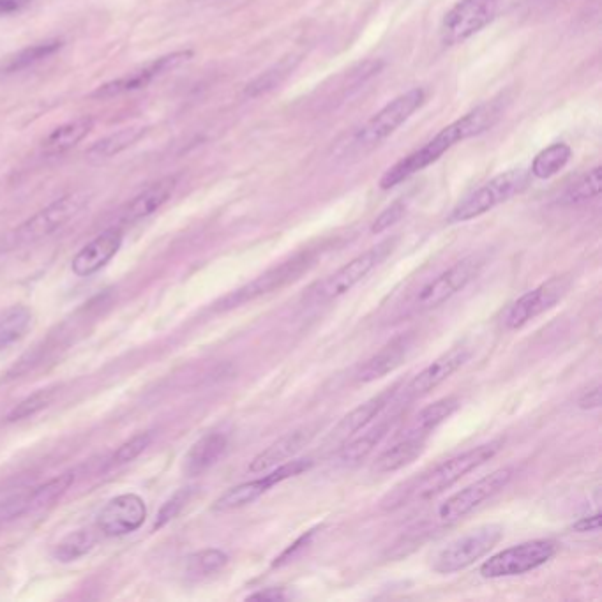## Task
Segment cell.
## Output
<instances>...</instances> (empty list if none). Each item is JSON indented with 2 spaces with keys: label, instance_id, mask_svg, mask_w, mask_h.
Wrapping results in <instances>:
<instances>
[{
  "label": "cell",
  "instance_id": "6da1fadb",
  "mask_svg": "<svg viewBox=\"0 0 602 602\" xmlns=\"http://www.w3.org/2000/svg\"><path fill=\"white\" fill-rule=\"evenodd\" d=\"M502 112H504L502 99H493L484 105L477 106L472 112H468L458 121L452 122L447 128L442 129L433 140L422 145L421 149L408 154L407 158H403L396 165L391 166L380 179V188L391 189L398 186L401 182L410 179L412 175L419 174L424 168L433 165L435 161L444 156L445 152L451 151L454 145L486 133L488 129L497 124Z\"/></svg>",
  "mask_w": 602,
  "mask_h": 602
},
{
  "label": "cell",
  "instance_id": "7a4b0ae2",
  "mask_svg": "<svg viewBox=\"0 0 602 602\" xmlns=\"http://www.w3.org/2000/svg\"><path fill=\"white\" fill-rule=\"evenodd\" d=\"M505 440L497 438L488 444L479 445L470 451L461 452L451 460L440 463L429 472L415 475L407 482H401L394 490L389 491L382 498V509L384 511H396L399 507H405L414 502H426L437 497L445 490L452 488L456 482H460L465 475L482 467L484 463L493 460L498 452L502 451Z\"/></svg>",
  "mask_w": 602,
  "mask_h": 602
},
{
  "label": "cell",
  "instance_id": "3957f363",
  "mask_svg": "<svg viewBox=\"0 0 602 602\" xmlns=\"http://www.w3.org/2000/svg\"><path fill=\"white\" fill-rule=\"evenodd\" d=\"M396 244H398L396 237L378 242L377 246L355 256L348 264L339 267L338 271L332 272L327 278L320 279L315 285L309 286L306 294L302 295V306L318 308V306H325V304L348 294L354 286L361 283L362 279L375 271L387 256L391 255Z\"/></svg>",
  "mask_w": 602,
  "mask_h": 602
},
{
  "label": "cell",
  "instance_id": "277c9868",
  "mask_svg": "<svg viewBox=\"0 0 602 602\" xmlns=\"http://www.w3.org/2000/svg\"><path fill=\"white\" fill-rule=\"evenodd\" d=\"M486 260L481 255H472L463 258L458 264L452 265L447 271L438 274L437 278L431 279L421 290L412 297L405 309L401 311L399 318L417 317L422 313H428L431 309L444 306L445 302L451 301L456 294L463 292L479 274Z\"/></svg>",
  "mask_w": 602,
  "mask_h": 602
},
{
  "label": "cell",
  "instance_id": "5b68a950",
  "mask_svg": "<svg viewBox=\"0 0 602 602\" xmlns=\"http://www.w3.org/2000/svg\"><path fill=\"white\" fill-rule=\"evenodd\" d=\"M89 202H91V193L85 189L73 191L53 200L52 204L46 205L45 209H41L32 218L23 221L22 225L9 234V246L18 248V246L43 241L78 218Z\"/></svg>",
  "mask_w": 602,
  "mask_h": 602
},
{
  "label": "cell",
  "instance_id": "8992f818",
  "mask_svg": "<svg viewBox=\"0 0 602 602\" xmlns=\"http://www.w3.org/2000/svg\"><path fill=\"white\" fill-rule=\"evenodd\" d=\"M504 537V527L497 523L482 525L468 534L449 542L437 557L433 558V571L438 574H454L463 571L477 560L486 557Z\"/></svg>",
  "mask_w": 602,
  "mask_h": 602
},
{
  "label": "cell",
  "instance_id": "52a82bcc",
  "mask_svg": "<svg viewBox=\"0 0 602 602\" xmlns=\"http://www.w3.org/2000/svg\"><path fill=\"white\" fill-rule=\"evenodd\" d=\"M528 186V174L523 170H511L498 175L490 182L482 184L470 195L465 196L460 204L454 207L449 216V223H467L479 218L482 214L495 209L497 205L511 200L512 196L520 195Z\"/></svg>",
  "mask_w": 602,
  "mask_h": 602
},
{
  "label": "cell",
  "instance_id": "ba28073f",
  "mask_svg": "<svg viewBox=\"0 0 602 602\" xmlns=\"http://www.w3.org/2000/svg\"><path fill=\"white\" fill-rule=\"evenodd\" d=\"M557 551V542L550 539L521 542L488 558L481 565V576L488 580L521 576L548 564L557 555Z\"/></svg>",
  "mask_w": 602,
  "mask_h": 602
},
{
  "label": "cell",
  "instance_id": "9c48e42d",
  "mask_svg": "<svg viewBox=\"0 0 602 602\" xmlns=\"http://www.w3.org/2000/svg\"><path fill=\"white\" fill-rule=\"evenodd\" d=\"M424 91L412 89L392 99L380 112L375 113L364 126L354 135L355 149L359 152L371 151L377 145L387 140L389 136L403 126L424 103Z\"/></svg>",
  "mask_w": 602,
  "mask_h": 602
},
{
  "label": "cell",
  "instance_id": "30bf717a",
  "mask_svg": "<svg viewBox=\"0 0 602 602\" xmlns=\"http://www.w3.org/2000/svg\"><path fill=\"white\" fill-rule=\"evenodd\" d=\"M313 264H315V255L311 251H304V253L292 256L290 260L272 267L262 276L249 281L248 285L226 295L225 299L219 302L218 309L239 308L242 304L255 301L258 297L278 292L281 288H285L286 285L301 278L302 274H306L313 267Z\"/></svg>",
  "mask_w": 602,
  "mask_h": 602
},
{
  "label": "cell",
  "instance_id": "8fae6325",
  "mask_svg": "<svg viewBox=\"0 0 602 602\" xmlns=\"http://www.w3.org/2000/svg\"><path fill=\"white\" fill-rule=\"evenodd\" d=\"M512 477H514V467H504L468 484L467 488L454 493L452 497L445 500L444 504H440L438 520L445 525L458 523L470 512H474L477 507H481L484 502H488L500 491L505 490L507 484L512 481Z\"/></svg>",
  "mask_w": 602,
  "mask_h": 602
},
{
  "label": "cell",
  "instance_id": "7c38bea8",
  "mask_svg": "<svg viewBox=\"0 0 602 602\" xmlns=\"http://www.w3.org/2000/svg\"><path fill=\"white\" fill-rule=\"evenodd\" d=\"M572 279L569 276H557L550 281L535 286L527 294L521 295L520 299L512 302L509 309L505 311L504 325L509 331L521 329L523 325L532 322L534 318L546 313L553 308L557 302L564 299L565 294L571 288Z\"/></svg>",
  "mask_w": 602,
  "mask_h": 602
},
{
  "label": "cell",
  "instance_id": "4fadbf2b",
  "mask_svg": "<svg viewBox=\"0 0 602 602\" xmlns=\"http://www.w3.org/2000/svg\"><path fill=\"white\" fill-rule=\"evenodd\" d=\"M500 0H460L445 15L440 29L444 45H458L482 31L495 18Z\"/></svg>",
  "mask_w": 602,
  "mask_h": 602
},
{
  "label": "cell",
  "instance_id": "5bb4252c",
  "mask_svg": "<svg viewBox=\"0 0 602 602\" xmlns=\"http://www.w3.org/2000/svg\"><path fill=\"white\" fill-rule=\"evenodd\" d=\"M193 57L191 50H181V52L168 53L159 59L147 62L142 68L131 71L128 75L119 76L117 80L105 83L92 92V98L96 99H113L119 98L122 94L128 92L140 91L145 89L147 85H151L154 80H158L161 76L172 73L177 68H181L184 62H188Z\"/></svg>",
  "mask_w": 602,
  "mask_h": 602
},
{
  "label": "cell",
  "instance_id": "9a60e30c",
  "mask_svg": "<svg viewBox=\"0 0 602 602\" xmlns=\"http://www.w3.org/2000/svg\"><path fill=\"white\" fill-rule=\"evenodd\" d=\"M311 460H288L274 468L272 472L255 479V481L242 482L239 486H234L230 490L223 493L221 497L214 502V511L228 512L241 509L246 505L253 504L255 500L262 497L264 493L271 490L272 486H276L279 482L286 481L290 477L302 474L311 468Z\"/></svg>",
  "mask_w": 602,
  "mask_h": 602
},
{
  "label": "cell",
  "instance_id": "2e32d148",
  "mask_svg": "<svg viewBox=\"0 0 602 602\" xmlns=\"http://www.w3.org/2000/svg\"><path fill=\"white\" fill-rule=\"evenodd\" d=\"M470 357H472V348L467 345L451 348L449 352H445L428 364L421 373H417L407 385H403L398 392L399 398L405 403H410L435 391L438 385L444 384L456 371H460L470 361Z\"/></svg>",
  "mask_w": 602,
  "mask_h": 602
},
{
  "label": "cell",
  "instance_id": "e0dca14e",
  "mask_svg": "<svg viewBox=\"0 0 602 602\" xmlns=\"http://www.w3.org/2000/svg\"><path fill=\"white\" fill-rule=\"evenodd\" d=\"M399 389H401V382H396L377 396L361 403L359 407L350 410L343 419H339L338 424L327 435L325 447H331V449L338 447V445L341 447V445L347 444L350 438H354L357 433H361V431L368 428L369 424L380 417L385 408L389 407L392 401L398 398Z\"/></svg>",
  "mask_w": 602,
  "mask_h": 602
},
{
  "label": "cell",
  "instance_id": "ac0fdd59",
  "mask_svg": "<svg viewBox=\"0 0 602 602\" xmlns=\"http://www.w3.org/2000/svg\"><path fill=\"white\" fill-rule=\"evenodd\" d=\"M147 520V505L136 493L112 498L98 518V527L108 537L133 534Z\"/></svg>",
  "mask_w": 602,
  "mask_h": 602
},
{
  "label": "cell",
  "instance_id": "d6986e66",
  "mask_svg": "<svg viewBox=\"0 0 602 602\" xmlns=\"http://www.w3.org/2000/svg\"><path fill=\"white\" fill-rule=\"evenodd\" d=\"M322 429V424H308L302 428L294 429L286 433L285 437L279 438L274 444L269 445L265 451L260 452L249 463V472L251 474H264L272 468L278 467L285 461L292 460L297 452H301L306 445L315 438L318 431Z\"/></svg>",
  "mask_w": 602,
  "mask_h": 602
},
{
  "label": "cell",
  "instance_id": "ffe728a7",
  "mask_svg": "<svg viewBox=\"0 0 602 602\" xmlns=\"http://www.w3.org/2000/svg\"><path fill=\"white\" fill-rule=\"evenodd\" d=\"M121 246V230L108 228L76 253L71 262V269L78 278H91L92 274L101 271L113 256L119 253Z\"/></svg>",
  "mask_w": 602,
  "mask_h": 602
},
{
  "label": "cell",
  "instance_id": "44dd1931",
  "mask_svg": "<svg viewBox=\"0 0 602 602\" xmlns=\"http://www.w3.org/2000/svg\"><path fill=\"white\" fill-rule=\"evenodd\" d=\"M414 338V332H403L396 338H392L382 350H378L377 354L369 357L368 361L362 364L355 375V380L359 384H371L378 378H384L385 375L392 373L407 359L408 352L414 345Z\"/></svg>",
  "mask_w": 602,
  "mask_h": 602
},
{
  "label": "cell",
  "instance_id": "7402d4cb",
  "mask_svg": "<svg viewBox=\"0 0 602 602\" xmlns=\"http://www.w3.org/2000/svg\"><path fill=\"white\" fill-rule=\"evenodd\" d=\"M175 188H177V177L175 175H168V177H163L159 181L152 182L149 188L140 191L124 207V211L121 212L122 221L124 223H135L140 219L149 218L170 200V196L174 195Z\"/></svg>",
  "mask_w": 602,
  "mask_h": 602
},
{
  "label": "cell",
  "instance_id": "603a6c76",
  "mask_svg": "<svg viewBox=\"0 0 602 602\" xmlns=\"http://www.w3.org/2000/svg\"><path fill=\"white\" fill-rule=\"evenodd\" d=\"M460 408V399L454 396L438 399L426 408H422L419 414H415L405 424L396 438H428L435 429L444 424L456 410Z\"/></svg>",
  "mask_w": 602,
  "mask_h": 602
},
{
  "label": "cell",
  "instance_id": "cb8c5ba5",
  "mask_svg": "<svg viewBox=\"0 0 602 602\" xmlns=\"http://www.w3.org/2000/svg\"><path fill=\"white\" fill-rule=\"evenodd\" d=\"M398 417V414H392L391 417L378 422L377 426L369 428L361 437L354 438L352 442L341 445L338 452L339 463L345 465V467H354V465H359L361 461L366 460L369 454L375 451L378 445L382 444V440L391 433L394 424L398 422Z\"/></svg>",
  "mask_w": 602,
  "mask_h": 602
},
{
  "label": "cell",
  "instance_id": "d4e9b609",
  "mask_svg": "<svg viewBox=\"0 0 602 602\" xmlns=\"http://www.w3.org/2000/svg\"><path fill=\"white\" fill-rule=\"evenodd\" d=\"M426 440L428 438H398L396 444L378 454L371 470L375 474H391L412 465L426 451Z\"/></svg>",
  "mask_w": 602,
  "mask_h": 602
},
{
  "label": "cell",
  "instance_id": "484cf974",
  "mask_svg": "<svg viewBox=\"0 0 602 602\" xmlns=\"http://www.w3.org/2000/svg\"><path fill=\"white\" fill-rule=\"evenodd\" d=\"M226 447H228V437L225 433H209L200 438L186 454L184 460L186 474L191 477L204 474L205 470L218 463L219 458L225 454Z\"/></svg>",
  "mask_w": 602,
  "mask_h": 602
},
{
  "label": "cell",
  "instance_id": "4316f807",
  "mask_svg": "<svg viewBox=\"0 0 602 602\" xmlns=\"http://www.w3.org/2000/svg\"><path fill=\"white\" fill-rule=\"evenodd\" d=\"M62 46H64V41L59 38L45 39V41L27 46L0 62V75H16V73L32 69L41 62L48 61L61 50Z\"/></svg>",
  "mask_w": 602,
  "mask_h": 602
},
{
  "label": "cell",
  "instance_id": "83f0119b",
  "mask_svg": "<svg viewBox=\"0 0 602 602\" xmlns=\"http://www.w3.org/2000/svg\"><path fill=\"white\" fill-rule=\"evenodd\" d=\"M94 126L92 117H76L71 121L64 122L59 128L53 129L43 142V152L48 156H61L64 152L71 151L85 136L91 133Z\"/></svg>",
  "mask_w": 602,
  "mask_h": 602
},
{
  "label": "cell",
  "instance_id": "f1b7e54d",
  "mask_svg": "<svg viewBox=\"0 0 602 602\" xmlns=\"http://www.w3.org/2000/svg\"><path fill=\"white\" fill-rule=\"evenodd\" d=\"M147 129L143 126H129V128H122L117 133L105 136L96 143H92L89 147V151L85 152L91 159H110L117 154L129 149L131 145H135L143 135H145Z\"/></svg>",
  "mask_w": 602,
  "mask_h": 602
},
{
  "label": "cell",
  "instance_id": "f546056e",
  "mask_svg": "<svg viewBox=\"0 0 602 602\" xmlns=\"http://www.w3.org/2000/svg\"><path fill=\"white\" fill-rule=\"evenodd\" d=\"M301 59L299 57H285L278 64H274L272 68L264 71L262 75L255 78L253 82L246 87V96L248 98H260L264 94L274 91L281 83L285 82L288 76L294 73L295 68L299 66Z\"/></svg>",
  "mask_w": 602,
  "mask_h": 602
},
{
  "label": "cell",
  "instance_id": "4dcf8cb0",
  "mask_svg": "<svg viewBox=\"0 0 602 602\" xmlns=\"http://www.w3.org/2000/svg\"><path fill=\"white\" fill-rule=\"evenodd\" d=\"M32 311L27 306H11L0 313V350L11 347L29 329Z\"/></svg>",
  "mask_w": 602,
  "mask_h": 602
},
{
  "label": "cell",
  "instance_id": "1f68e13d",
  "mask_svg": "<svg viewBox=\"0 0 602 602\" xmlns=\"http://www.w3.org/2000/svg\"><path fill=\"white\" fill-rule=\"evenodd\" d=\"M96 544V535L91 530H75L66 535L59 544L53 548L52 557L61 562L69 564L78 558L85 557Z\"/></svg>",
  "mask_w": 602,
  "mask_h": 602
},
{
  "label": "cell",
  "instance_id": "d6a6232c",
  "mask_svg": "<svg viewBox=\"0 0 602 602\" xmlns=\"http://www.w3.org/2000/svg\"><path fill=\"white\" fill-rule=\"evenodd\" d=\"M571 159V147L567 143H553L539 152L532 163V175L537 179H550L557 175Z\"/></svg>",
  "mask_w": 602,
  "mask_h": 602
},
{
  "label": "cell",
  "instance_id": "836d02e7",
  "mask_svg": "<svg viewBox=\"0 0 602 602\" xmlns=\"http://www.w3.org/2000/svg\"><path fill=\"white\" fill-rule=\"evenodd\" d=\"M75 481V472H66V474L53 477V479L45 482L43 486H39L36 490H32L31 511H38V509H43L46 505L53 504L55 500H59L75 484Z\"/></svg>",
  "mask_w": 602,
  "mask_h": 602
},
{
  "label": "cell",
  "instance_id": "e575fe53",
  "mask_svg": "<svg viewBox=\"0 0 602 602\" xmlns=\"http://www.w3.org/2000/svg\"><path fill=\"white\" fill-rule=\"evenodd\" d=\"M228 564V555L225 551L209 550L196 551L186 560V572L189 578H205L214 572L221 571Z\"/></svg>",
  "mask_w": 602,
  "mask_h": 602
},
{
  "label": "cell",
  "instance_id": "d590c367",
  "mask_svg": "<svg viewBox=\"0 0 602 602\" xmlns=\"http://www.w3.org/2000/svg\"><path fill=\"white\" fill-rule=\"evenodd\" d=\"M601 172V166H595L594 170H590L572 186H569L564 195L565 204H580V202H587V200L599 196L602 186Z\"/></svg>",
  "mask_w": 602,
  "mask_h": 602
},
{
  "label": "cell",
  "instance_id": "8d00e7d4",
  "mask_svg": "<svg viewBox=\"0 0 602 602\" xmlns=\"http://www.w3.org/2000/svg\"><path fill=\"white\" fill-rule=\"evenodd\" d=\"M152 437L154 435L151 431H145V433H138L135 437L129 438L128 442H124L113 454L112 465L119 467V465H126L129 461L136 460L151 445Z\"/></svg>",
  "mask_w": 602,
  "mask_h": 602
},
{
  "label": "cell",
  "instance_id": "74e56055",
  "mask_svg": "<svg viewBox=\"0 0 602 602\" xmlns=\"http://www.w3.org/2000/svg\"><path fill=\"white\" fill-rule=\"evenodd\" d=\"M52 401V391H38L34 392L29 398L23 399L18 405H16L11 412L8 414V421H22L27 417L38 414L43 408L48 407V403Z\"/></svg>",
  "mask_w": 602,
  "mask_h": 602
},
{
  "label": "cell",
  "instance_id": "f35d334b",
  "mask_svg": "<svg viewBox=\"0 0 602 602\" xmlns=\"http://www.w3.org/2000/svg\"><path fill=\"white\" fill-rule=\"evenodd\" d=\"M191 495H193V488H182L168 498L165 505L159 509L158 518L154 521V530H159V528L165 527L166 523L175 520L188 504Z\"/></svg>",
  "mask_w": 602,
  "mask_h": 602
},
{
  "label": "cell",
  "instance_id": "ab89813d",
  "mask_svg": "<svg viewBox=\"0 0 602 602\" xmlns=\"http://www.w3.org/2000/svg\"><path fill=\"white\" fill-rule=\"evenodd\" d=\"M31 511V491H20L0 500V521L15 520Z\"/></svg>",
  "mask_w": 602,
  "mask_h": 602
},
{
  "label": "cell",
  "instance_id": "60d3db41",
  "mask_svg": "<svg viewBox=\"0 0 602 602\" xmlns=\"http://www.w3.org/2000/svg\"><path fill=\"white\" fill-rule=\"evenodd\" d=\"M405 211H407V204H405L403 200H398V202L389 205V207L375 219V223L371 226V232H373V234H382L387 228L396 225L399 219L405 216Z\"/></svg>",
  "mask_w": 602,
  "mask_h": 602
},
{
  "label": "cell",
  "instance_id": "b9f144b4",
  "mask_svg": "<svg viewBox=\"0 0 602 602\" xmlns=\"http://www.w3.org/2000/svg\"><path fill=\"white\" fill-rule=\"evenodd\" d=\"M578 407L581 410H595V408L601 407V384L599 382L588 387L587 391L581 392Z\"/></svg>",
  "mask_w": 602,
  "mask_h": 602
},
{
  "label": "cell",
  "instance_id": "7bdbcfd3",
  "mask_svg": "<svg viewBox=\"0 0 602 602\" xmlns=\"http://www.w3.org/2000/svg\"><path fill=\"white\" fill-rule=\"evenodd\" d=\"M34 0H0V16H11L29 8Z\"/></svg>",
  "mask_w": 602,
  "mask_h": 602
},
{
  "label": "cell",
  "instance_id": "ee69618b",
  "mask_svg": "<svg viewBox=\"0 0 602 602\" xmlns=\"http://www.w3.org/2000/svg\"><path fill=\"white\" fill-rule=\"evenodd\" d=\"M601 528V514L597 512L594 516H588V518H581L580 521H576L572 525V530L585 534V532H597Z\"/></svg>",
  "mask_w": 602,
  "mask_h": 602
},
{
  "label": "cell",
  "instance_id": "f6af8a7d",
  "mask_svg": "<svg viewBox=\"0 0 602 602\" xmlns=\"http://www.w3.org/2000/svg\"><path fill=\"white\" fill-rule=\"evenodd\" d=\"M248 599H253V601H283V599H286V595L283 588H265L262 592L249 595Z\"/></svg>",
  "mask_w": 602,
  "mask_h": 602
}]
</instances>
